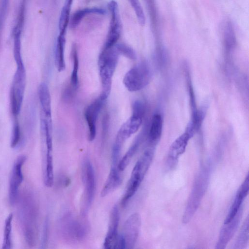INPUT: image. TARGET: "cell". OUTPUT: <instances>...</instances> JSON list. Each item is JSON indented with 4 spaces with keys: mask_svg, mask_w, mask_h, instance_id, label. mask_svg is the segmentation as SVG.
Returning <instances> with one entry per match:
<instances>
[{
    "mask_svg": "<svg viewBox=\"0 0 249 249\" xmlns=\"http://www.w3.org/2000/svg\"><path fill=\"white\" fill-rule=\"evenodd\" d=\"M18 214L25 240L29 246H34L37 236V210L30 195L26 194L21 198Z\"/></svg>",
    "mask_w": 249,
    "mask_h": 249,
    "instance_id": "cell-1",
    "label": "cell"
},
{
    "mask_svg": "<svg viewBox=\"0 0 249 249\" xmlns=\"http://www.w3.org/2000/svg\"><path fill=\"white\" fill-rule=\"evenodd\" d=\"M155 149V147H148L136 163L122 198V205H125L138 190L151 164Z\"/></svg>",
    "mask_w": 249,
    "mask_h": 249,
    "instance_id": "cell-2",
    "label": "cell"
},
{
    "mask_svg": "<svg viewBox=\"0 0 249 249\" xmlns=\"http://www.w3.org/2000/svg\"><path fill=\"white\" fill-rule=\"evenodd\" d=\"M119 55L115 47L103 49L99 55L98 67L102 87L100 96L106 100L110 92L112 77L117 65Z\"/></svg>",
    "mask_w": 249,
    "mask_h": 249,
    "instance_id": "cell-3",
    "label": "cell"
},
{
    "mask_svg": "<svg viewBox=\"0 0 249 249\" xmlns=\"http://www.w3.org/2000/svg\"><path fill=\"white\" fill-rule=\"evenodd\" d=\"M209 177V171L206 168L201 170L198 175L187 202L182 222H189L195 213L206 192Z\"/></svg>",
    "mask_w": 249,
    "mask_h": 249,
    "instance_id": "cell-4",
    "label": "cell"
},
{
    "mask_svg": "<svg viewBox=\"0 0 249 249\" xmlns=\"http://www.w3.org/2000/svg\"><path fill=\"white\" fill-rule=\"evenodd\" d=\"M151 77L152 71L149 64L146 61H142L126 73L123 83L129 91H137L146 87Z\"/></svg>",
    "mask_w": 249,
    "mask_h": 249,
    "instance_id": "cell-5",
    "label": "cell"
},
{
    "mask_svg": "<svg viewBox=\"0 0 249 249\" xmlns=\"http://www.w3.org/2000/svg\"><path fill=\"white\" fill-rule=\"evenodd\" d=\"M26 83L24 67H17L10 90L11 110L14 117L18 115L22 106Z\"/></svg>",
    "mask_w": 249,
    "mask_h": 249,
    "instance_id": "cell-6",
    "label": "cell"
},
{
    "mask_svg": "<svg viewBox=\"0 0 249 249\" xmlns=\"http://www.w3.org/2000/svg\"><path fill=\"white\" fill-rule=\"evenodd\" d=\"M61 222L62 234L69 240L79 241L86 236L88 231L86 224L75 219L71 214L65 215Z\"/></svg>",
    "mask_w": 249,
    "mask_h": 249,
    "instance_id": "cell-7",
    "label": "cell"
},
{
    "mask_svg": "<svg viewBox=\"0 0 249 249\" xmlns=\"http://www.w3.org/2000/svg\"><path fill=\"white\" fill-rule=\"evenodd\" d=\"M107 6L111 18L104 49H108L114 47L120 38L121 33V24L118 3L116 1L112 0L108 3Z\"/></svg>",
    "mask_w": 249,
    "mask_h": 249,
    "instance_id": "cell-8",
    "label": "cell"
},
{
    "mask_svg": "<svg viewBox=\"0 0 249 249\" xmlns=\"http://www.w3.org/2000/svg\"><path fill=\"white\" fill-rule=\"evenodd\" d=\"M141 226V218L139 213H135L130 215L125 221L122 236L125 249H133L138 240Z\"/></svg>",
    "mask_w": 249,
    "mask_h": 249,
    "instance_id": "cell-9",
    "label": "cell"
},
{
    "mask_svg": "<svg viewBox=\"0 0 249 249\" xmlns=\"http://www.w3.org/2000/svg\"><path fill=\"white\" fill-rule=\"evenodd\" d=\"M26 160L25 156H19L13 166L9 189V199L12 205H14L18 200V188L23 179L22 166Z\"/></svg>",
    "mask_w": 249,
    "mask_h": 249,
    "instance_id": "cell-10",
    "label": "cell"
},
{
    "mask_svg": "<svg viewBox=\"0 0 249 249\" xmlns=\"http://www.w3.org/2000/svg\"><path fill=\"white\" fill-rule=\"evenodd\" d=\"M82 169V179L85 187V209L87 212L94 199L96 187L95 178L93 167L89 160L85 161Z\"/></svg>",
    "mask_w": 249,
    "mask_h": 249,
    "instance_id": "cell-11",
    "label": "cell"
},
{
    "mask_svg": "<svg viewBox=\"0 0 249 249\" xmlns=\"http://www.w3.org/2000/svg\"><path fill=\"white\" fill-rule=\"evenodd\" d=\"M120 215L117 206L115 205L111 210L107 231L103 244L105 249H118L120 235L118 227Z\"/></svg>",
    "mask_w": 249,
    "mask_h": 249,
    "instance_id": "cell-12",
    "label": "cell"
},
{
    "mask_svg": "<svg viewBox=\"0 0 249 249\" xmlns=\"http://www.w3.org/2000/svg\"><path fill=\"white\" fill-rule=\"evenodd\" d=\"M106 100L100 96L86 108L85 117L89 127V140L92 141L96 135V123L99 114Z\"/></svg>",
    "mask_w": 249,
    "mask_h": 249,
    "instance_id": "cell-13",
    "label": "cell"
},
{
    "mask_svg": "<svg viewBox=\"0 0 249 249\" xmlns=\"http://www.w3.org/2000/svg\"><path fill=\"white\" fill-rule=\"evenodd\" d=\"M242 216V209H240L235 216L229 223L224 224L222 227L215 249H225L236 232Z\"/></svg>",
    "mask_w": 249,
    "mask_h": 249,
    "instance_id": "cell-14",
    "label": "cell"
},
{
    "mask_svg": "<svg viewBox=\"0 0 249 249\" xmlns=\"http://www.w3.org/2000/svg\"><path fill=\"white\" fill-rule=\"evenodd\" d=\"M192 137L189 133L185 130L173 142L168 154L167 162L170 165L172 166L177 162L179 156L185 151L189 141Z\"/></svg>",
    "mask_w": 249,
    "mask_h": 249,
    "instance_id": "cell-15",
    "label": "cell"
},
{
    "mask_svg": "<svg viewBox=\"0 0 249 249\" xmlns=\"http://www.w3.org/2000/svg\"><path fill=\"white\" fill-rule=\"evenodd\" d=\"M249 190V174H248L236 192L234 200L225 219L224 224H227L230 222L237 214L241 208L243 201L248 196Z\"/></svg>",
    "mask_w": 249,
    "mask_h": 249,
    "instance_id": "cell-16",
    "label": "cell"
},
{
    "mask_svg": "<svg viewBox=\"0 0 249 249\" xmlns=\"http://www.w3.org/2000/svg\"><path fill=\"white\" fill-rule=\"evenodd\" d=\"M163 128V119L159 113L154 114L151 120L148 131L147 139L149 146L155 147L161 137Z\"/></svg>",
    "mask_w": 249,
    "mask_h": 249,
    "instance_id": "cell-17",
    "label": "cell"
},
{
    "mask_svg": "<svg viewBox=\"0 0 249 249\" xmlns=\"http://www.w3.org/2000/svg\"><path fill=\"white\" fill-rule=\"evenodd\" d=\"M142 118L140 116L132 115L121 126L116 137L125 142L131 135L138 131L142 124Z\"/></svg>",
    "mask_w": 249,
    "mask_h": 249,
    "instance_id": "cell-18",
    "label": "cell"
},
{
    "mask_svg": "<svg viewBox=\"0 0 249 249\" xmlns=\"http://www.w3.org/2000/svg\"><path fill=\"white\" fill-rule=\"evenodd\" d=\"M117 165H111L107 179L101 192L102 197H105L117 188L121 184L122 178Z\"/></svg>",
    "mask_w": 249,
    "mask_h": 249,
    "instance_id": "cell-19",
    "label": "cell"
},
{
    "mask_svg": "<svg viewBox=\"0 0 249 249\" xmlns=\"http://www.w3.org/2000/svg\"><path fill=\"white\" fill-rule=\"evenodd\" d=\"M106 10L99 7L85 8L75 11L70 19V26L71 28H75L79 25L83 19L87 15L96 14L104 15L106 14Z\"/></svg>",
    "mask_w": 249,
    "mask_h": 249,
    "instance_id": "cell-20",
    "label": "cell"
},
{
    "mask_svg": "<svg viewBox=\"0 0 249 249\" xmlns=\"http://www.w3.org/2000/svg\"><path fill=\"white\" fill-rule=\"evenodd\" d=\"M143 138L144 133L140 134L123 157L120 160L118 164V168L120 172L124 171L128 166L133 156L138 151Z\"/></svg>",
    "mask_w": 249,
    "mask_h": 249,
    "instance_id": "cell-21",
    "label": "cell"
},
{
    "mask_svg": "<svg viewBox=\"0 0 249 249\" xmlns=\"http://www.w3.org/2000/svg\"><path fill=\"white\" fill-rule=\"evenodd\" d=\"M38 94L42 114L47 117H51V98L48 86L44 83L40 84Z\"/></svg>",
    "mask_w": 249,
    "mask_h": 249,
    "instance_id": "cell-22",
    "label": "cell"
},
{
    "mask_svg": "<svg viewBox=\"0 0 249 249\" xmlns=\"http://www.w3.org/2000/svg\"><path fill=\"white\" fill-rule=\"evenodd\" d=\"M66 34L59 33L58 36L55 50V63L59 71L65 69L64 50L66 43Z\"/></svg>",
    "mask_w": 249,
    "mask_h": 249,
    "instance_id": "cell-23",
    "label": "cell"
},
{
    "mask_svg": "<svg viewBox=\"0 0 249 249\" xmlns=\"http://www.w3.org/2000/svg\"><path fill=\"white\" fill-rule=\"evenodd\" d=\"M73 0H65L58 22L59 33L66 34L70 19L71 7Z\"/></svg>",
    "mask_w": 249,
    "mask_h": 249,
    "instance_id": "cell-24",
    "label": "cell"
},
{
    "mask_svg": "<svg viewBox=\"0 0 249 249\" xmlns=\"http://www.w3.org/2000/svg\"><path fill=\"white\" fill-rule=\"evenodd\" d=\"M223 38L226 50L231 51L235 46L236 39L234 27L232 23L230 21L226 22L224 25Z\"/></svg>",
    "mask_w": 249,
    "mask_h": 249,
    "instance_id": "cell-25",
    "label": "cell"
},
{
    "mask_svg": "<svg viewBox=\"0 0 249 249\" xmlns=\"http://www.w3.org/2000/svg\"><path fill=\"white\" fill-rule=\"evenodd\" d=\"M249 220L248 216L242 226L238 236L233 245V249H243L246 247L249 243Z\"/></svg>",
    "mask_w": 249,
    "mask_h": 249,
    "instance_id": "cell-26",
    "label": "cell"
},
{
    "mask_svg": "<svg viewBox=\"0 0 249 249\" xmlns=\"http://www.w3.org/2000/svg\"><path fill=\"white\" fill-rule=\"evenodd\" d=\"M145 3L154 33H158L159 17L155 0H143Z\"/></svg>",
    "mask_w": 249,
    "mask_h": 249,
    "instance_id": "cell-27",
    "label": "cell"
},
{
    "mask_svg": "<svg viewBox=\"0 0 249 249\" xmlns=\"http://www.w3.org/2000/svg\"><path fill=\"white\" fill-rule=\"evenodd\" d=\"M44 178V183L46 186L51 187L53 186L54 176L52 153H46Z\"/></svg>",
    "mask_w": 249,
    "mask_h": 249,
    "instance_id": "cell-28",
    "label": "cell"
},
{
    "mask_svg": "<svg viewBox=\"0 0 249 249\" xmlns=\"http://www.w3.org/2000/svg\"><path fill=\"white\" fill-rule=\"evenodd\" d=\"M13 215L10 213L5 221L2 249H10L12 247V228Z\"/></svg>",
    "mask_w": 249,
    "mask_h": 249,
    "instance_id": "cell-29",
    "label": "cell"
},
{
    "mask_svg": "<svg viewBox=\"0 0 249 249\" xmlns=\"http://www.w3.org/2000/svg\"><path fill=\"white\" fill-rule=\"evenodd\" d=\"M73 69L71 76V84L72 88H76L78 85L79 59L76 45L72 47Z\"/></svg>",
    "mask_w": 249,
    "mask_h": 249,
    "instance_id": "cell-30",
    "label": "cell"
},
{
    "mask_svg": "<svg viewBox=\"0 0 249 249\" xmlns=\"http://www.w3.org/2000/svg\"><path fill=\"white\" fill-rule=\"evenodd\" d=\"M21 33H13L14 36V56L17 67H23L21 53Z\"/></svg>",
    "mask_w": 249,
    "mask_h": 249,
    "instance_id": "cell-31",
    "label": "cell"
},
{
    "mask_svg": "<svg viewBox=\"0 0 249 249\" xmlns=\"http://www.w3.org/2000/svg\"><path fill=\"white\" fill-rule=\"evenodd\" d=\"M27 0H21L19 7L16 24L13 29V33H21L24 23Z\"/></svg>",
    "mask_w": 249,
    "mask_h": 249,
    "instance_id": "cell-32",
    "label": "cell"
},
{
    "mask_svg": "<svg viewBox=\"0 0 249 249\" xmlns=\"http://www.w3.org/2000/svg\"><path fill=\"white\" fill-rule=\"evenodd\" d=\"M115 48L119 54H122L131 60H135L137 55L132 48L124 43H118L115 45Z\"/></svg>",
    "mask_w": 249,
    "mask_h": 249,
    "instance_id": "cell-33",
    "label": "cell"
},
{
    "mask_svg": "<svg viewBox=\"0 0 249 249\" xmlns=\"http://www.w3.org/2000/svg\"><path fill=\"white\" fill-rule=\"evenodd\" d=\"M21 138L20 128L17 117H14L10 145L12 148L18 145Z\"/></svg>",
    "mask_w": 249,
    "mask_h": 249,
    "instance_id": "cell-34",
    "label": "cell"
},
{
    "mask_svg": "<svg viewBox=\"0 0 249 249\" xmlns=\"http://www.w3.org/2000/svg\"><path fill=\"white\" fill-rule=\"evenodd\" d=\"M136 15L140 24L143 26L145 23L144 14L139 0H128Z\"/></svg>",
    "mask_w": 249,
    "mask_h": 249,
    "instance_id": "cell-35",
    "label": "cell"
},
{
    "mask_svg": "<svg viewBox=\"0 0 249 249\" xmlns=\"http://www.w3.org/2000/svg\"><path fill=\"white\" fill-rule=\"evenodd\" d=\"M9 0H0V42L3 24L7 12Z\"/></svg>",
    "mask_w": 249,
    "mask_h": 249,
    "instance_id": "cell-36",
    "label": "cell"
},
{
    "mask_svg": "<svg viewBox=\"0 0 249 249\" xmlns=\"http://www.w3.org/2000/svg\"><path fill=\"white\" fill-rule=\"evenodd\" d=\"M145 110V104L142 101L137 100L134 102L132 106V115L143 118Z\"/></svg>",
    "mask_w": 249,
    "mask_h": 249,
    "instance_id": "cell-37",
    "label": "cell"
},
{
    "mask_svg": "<svg viewBox=\"0 0 249 249\" xmlns=\"http://www.w3.org/2000/svg\"><path fill=\"white\" fill-rule=\"evenodd\" d=\"M48 220L47 219L45 221L44 227V231L43 234L42 236V246H44L46 245L47 240V236H48Z\"/></svg>",
    "mask_w": 249,
    "mask_h": 249,
    "instance_id": "cell-38",
    "label": "cell"
}]
</instances>
